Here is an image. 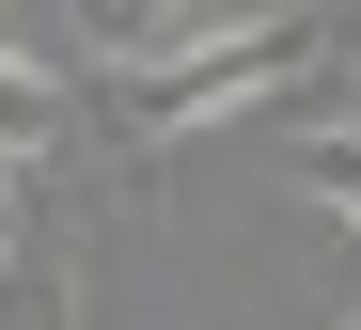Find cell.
Listing matches in <instances>:
<instances>
[{
	"label": "cell",
	"mask_w": 361,
	"mask_h": 330,
	"mask_svg": "<svg viewBox=\"0 0 361 330\" xmlns=\"http://www.w3.org/2000/svg\"><path fill=\"white\" fill-rule=\"evenodd\" d=\"M298 63H330V16H220V47L157 63V79H94V110L126 126V142H189L220 110H267Z\"/></svg>",
	"instance_id": "obj_1"
},
{
	"label": "cell",
	"mask_w": 361,
	"mask_h": 330,
	"mask_svg": "<svg viewBox=\"0 0 361 330\" xmlns=\"http://www.w3.org/2000/svg\"><path fill=\"white\" fill-rule=\"evenodd\" d=\"M63 126H79V79H47V63L16 47V32H0V158H47V142H63Z\"/></svg>",
	"instance_id": "obj_2"
},
{
	"label": "cell",
	"mask_w": 361,
	"mask_h": 330,
	"mask_svg": "<svg viewBox=\"0 0 361 330\" xmlns=\"http://www.w3.org/2000/svg\"><path fill=\"white\" fill-rule=\"evenodd\" d=\"M283 173H298V205H345V236H361V126H314V142H283Z\"/></svg>",
	"instance_id": "obj_3"
},
{
	"label": "cell",
	"mask_w": 361,
	"mask_h": 330,
	"mask_svg": "<svg viewBox=\"0 0 361 330\" xmlns=\"http://www.w3.org/2000/svg\"><path fill=\"white\" fill-rule=\"evenodd\" d=\"M0 252H16V158H0Z\"/></svg>",
	"instance_id": "obj_4"
},
{
	"label": "cell",
	"mask_w": 361,
	"mask_h": 330,
	"mask_svg": "<svg viewBox=\"0 0 361 330\" xmlns=\"http://www.w3.org/2000/svg\"><path fill=\"white\" fill-rule=\"evenodd\" d=\"M330 330H361V314H330Z\"/></svg>",
	"instance_id": "obj_5"
}]
</instances>
